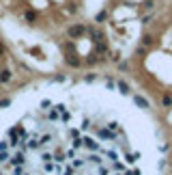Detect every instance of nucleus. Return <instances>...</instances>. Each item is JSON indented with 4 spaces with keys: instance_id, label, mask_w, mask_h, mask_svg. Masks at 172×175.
Segmentation results:
<instances>
[{
    "instance_id": "2",
    "label": "nucleus",
    "mask_w": 172,
    "mask_h": 175,
    "mask_svg": "<svg viewBox=\"0 0 172 175\" xmlns=\"http://www.w3.org/2000/svg\"><path fill=\"white\" fill-rule=\"evenodd\" d=\"M133 102H135L140 108H148V102H146L144 97H140V95H135V97H133Z\"/></svg>"
},
{
    "instance_id": "3",
    "label": "nucleus",
    "mask_w": 172,
    "mask_h": 175,
    "mask_svg": "<svg viewBox=\"0 0 172 175\" xmlns=\"http://www.w3.org/2000/svg\"><path fill=\"white\" fill-rule=\"evenodd\" d=\"M9 80H11V71H9V69H4V71L0 74V82H9Z\"/></svg>"
},
{
    "instance_id": "5",
    "label": "nucleus",
    "mask_w": 172,
    "mask_h": 175,
    "mask_svg": "<svg viewBox=\"0 0 172 175\" xmlns=\"http://www.w3.org/2000/svg\"><path fill=\"white\" fill-rule=\"evenodd\" d=\"M67 63H69L71 67H80V61H78L75 56H67Z\"/></svg>"
},
{
    "instance_id": "8",
    "label": "nucleus",
    "mask_w": 172,
    "mask_h": 175,
    "mask_svg": "<svg viewBox=\"0 0 172 175\" xmlns=\"http://www.w3.org/2000/svg\"><path fill=\"white\" fill-rule=\"evenodd\" d=\"M105 17H108V13H105V11H101V13H97V22H103Z\"/></svg>"
},
{
    "instance_id": "4",
    "label": "nucleus",
    "mask_w": 172,
    "mask_h": 175,
    "mask_svg": "<svg viewBox=\"0 0 172 175\" xmlns=\"http://www.w3.org/2000/svg\"><path fill=\"white\" fill-rule=\"evenodd\" d=\"M118 91H121L123 95H127V93H129V87H127V82H123V80H118Z\"/></svg>"
},
{
    "instance_id": "7",
    "label": "nucleus",
    "mask_w": 172,
    "mask_h": 175,
    "mask_svg": "<svg viewBox=\"0 0 172 175\" xmlns=\"http://www.w3.org/2000/svg\"><path fill=\"white\" fill-rule=\"evenodd\" d=\"M11 145H9V140H0V151H6Z\"/></svg>"
},
{
    "instance_id": "10",
    "label": "nucleus",
    "mask_w": 172,
    "mask_h": 175,
    "mask_svg": "<svg viewBox=\"0 0 172 175\" xmlns=\"http://www.w3.org/2000/svg\"><path fill=\"white\" fill-rule=\"evenodd\" d=\"M172 104V97L170 95H166V97H164V106H170Z\"/></svg>"
},
{
    "instance_id": "1",
    "label": "nucleus",
    "mask_w": 172,
    "mask_h": 175,
    "mask_svg": "<svg viewBox=\"0 0 172 175\" xmlns=\"http://www.w3.org/2000/svg\"><path fill=\"white\" fill-rule=\"evenodd\" d=\"M84 33H86L84 26H71V28H69V37H71V39H75V37H82Z\"/></svg>"
},
{
    "instance_id": "6",
    "label": "nucleus",
    "mask_w": 172,
    "mask_h": 175,
    "mask_svg": "<svg viewBox=\"0 0 172 175\" xmlns=\"http://www.w3.org/2000/svg\"><path fill=\"white\" fill-rule=\"evenodd\" d=\"M26 20H28V22H35V20H37V13H35V11H26Z\"/></svg>"
},
{
    "instance_id": "9",
    "label": "nucleus",
    "mask_w": 172,
    "mask_h": 175,
    "mask_svg": "<svg viewBox=\"0 0 172 175\" xmlns=\"http://www.w3.org/2000/svg\"><path fill=\"white\" fill-rule=\"evenodd\" d=\"M142 44H153V37H151V35H144V39H142Z\"/></svg>"
},
{
    "instance_id": "11",
    "label": "nucleus",
    "mask_w": 172,
    "mask_h": 175,
    "mask_svg": "<svg viewBox=\"0 0 172 175\" xmlns=\"http://www.w3.org/2000/svg\"><path fill=\"white\" fill-rule=\"evenodd\" d=\"M0 54H4V45L0 44Z\"/></svg>"
}]
</instances>
